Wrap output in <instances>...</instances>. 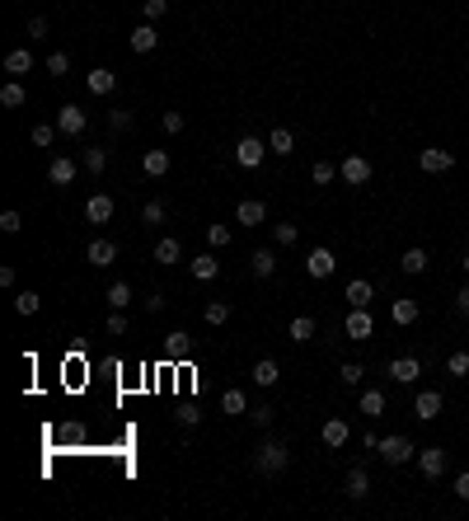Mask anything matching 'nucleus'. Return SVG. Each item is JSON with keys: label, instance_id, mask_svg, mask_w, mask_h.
I'll use <instances>...</instances> for the list:
<instances>
[{"label": "nucleus", "instance_id": "1", "mask_svg": "<svg viewBox=\"0 0 469 521\" xmlns=\"http://www.w3.org/2000/svg\"><path fill=\"white\" fill-rule=\"evenodd\" d=\"M254 465L263 470V475H282L291 465V451H287V442H277V437H268V442L254 451Z\"/></svg>", "mask_w": 469, "mask_h": 521}, {"label": "nucleus", "instance_id": "2", "mask_svg": "<svg viewBox=\"0 0 469 521\" xmlns=\"http://www.w3.org/2000/svg\"><path fill=\"white\" fill-rule=\"evenodd\" d=\"M413 455H418V446L408 442V437H380V460H385V465L399 470V465H408Z\"/></svg>", "mask_w": 469, "mask_h": 521}, {"label": "nucleus", "instance_id": "3", "mask_svg": "<svg viewBox=\"0 0 469 521\" xmlns=\"http://www.w3.org/2000/svg\"><path fill=\"white\" fill-rule=\"evenodd\" d=\"M268 155H272L268 141H258V136H244V141L234 146V165H244V170H258V165H263Z\"/></svg>", "mask_w": 469, "mask_h": 521}, {"label": "nucleus", "instance_id": "4", "mask_svg": "<svg viewBox=\"0 0 469 521\" xmlns=\"http://www.w3.org/2000/svg\"><path fill=\"white\" fill-rule=\"evenodd\" d=\"M347 339H352V343H366L371 339V334H376V319H371V310L366 306H352V310H347Z\"/></svg>", "mask_w": 469, "mask_h": 521}, {"label": "nucleus", "instance_id": "5", "mask_svg": "<svg viewBox=\"0 0 469 521\" xmlns=\"http://www.w3.org/2000/svg\"><path fill=\"white\" fill-rule=\"evenodd\" d=\"M385 376H390L394 386H413L418 376H423V362H418V357H394V362L385 366Z\"/></svg>", "mask_w": 469, "mask_h": 521}, {"label": "nucleus", "instance_id": "6", "mask_svg": "<svg viewBox=\"0 0 469 521\" xmlns=\"http://www.w3.org/2000/svg\"><path fill=\"white\" fill-rule=\"evenodd\" d=\"M85 127H90V118H85V108H80V103H66V108L56 113V132H66V136H80Z\"/></svg>", "mask_w": 469, "mask_h": 521}, {"label": "nucleus", "instance_id": "7", "mask_svg": "<svg viewBox=\"0 0 469 521\" xmlns=\"http://www.w3.org/2000/svg\"><path fill=\"white\" fill-rule=\"evenodd\" d=\"M418 165H423V174H446L450 165H455V150H441V146H427L423 155H418Z\"/></svg>", "mask_w": 469, "mask_h": 521}, {"label": "nucleus", "instance_id": "8", "mask_svg": "<svg viewBox=\"0 0 469 521\" xmlns=\"http://www.w3.org/2000/svg\"><path fill=\"white\" fill-rule=\"evenodd\" d=\"M338 174H343V183H352V188H361V183L371 179V160H366V155H347L343 165H338Z\"/></svg>", "mask_w": 469, "mask_h": 521}, {"label": "nucleus", "instance_id": "9", "mask_svg": "<svg viewBox=\"0 0 469 521\" xmlns=\"http://www.w3.org/2000/svg\"><path fill=\"white\" fill-rule=\"evenodd\" d=\"M113 212H118V202H113L108 193H94L90 202H85V221H90V226H103V221H113Z\"/></svg>", "mask_w": 469, "mask_h": 521}, {"label": "nucleus", "instance_id": "10", "mask_svg": "<svg viewBox=\"0 0 469 521\" xmlns=\"http://www.w3.org/2000/svg\"><path fill=\"white\" fill-rule=\"evenodd\" d=\"M418 470H423L427 479H441V475H446V451H441V446H427V451H418Z\"/></svg>", "mask_w": 469, "mask_h": 521}, {"label": "nucleus", "instance_id": "11", "mask_svg": "<svg viewBox=\"0 0 469 521\" xmlns=\"http://www.w3.org/2000/svg\"><path fill=\"white\" fill-rule=\"evenodd\" d=\"M334 268H338V259L329 249H314L310 259H305V272H310L314 282H324V277H334Z\"/></svg>", "mask_w": 469, "mask_h": 521}, {"label": "nucleus", "instance_id": "12", "mask_svg": "<svg viewBox=\"0 0 469 521\" xmlns=\"http://www.w3.org/2000/svg\"><path fill=\"white\" fill-rule=\"evenodd\" d=\"M80 174V165L71 155H52V165H47V179L52 183H61V188H71V179Z\"/></svg>", "mask_w": 469, "mask_h": 521}, {"label": "nucleus", "instance_id": "13", "mask_svg": "<svg viewBox=\"0 0 469 521\" xmlns=\"http://www.w3.org/2000/svg\"><path fill=\"white\" fill-rule=\"evenodd\" d=\"M234 221H239V226H263V221H268V207L258 202V197H244V202L234 207Z\"/></svg>", "mask_w": 469, "mask_h": 521}, {"label": "nucleus", "instance_id": "14", "mask_svg": "<svg viewBox=\"0 0 469 521\" xmlns=\"http://www.w3.org/2000/svg\"><path fill=\"white\" fill-rule=\"evenodd\" d=\"M127 43H132V52H136V57H145V52H155V47H160V33L150 29V24H136Z\"/></svg>", "mask_w": 469, "mask_h": 521}, {"label": "nucleus", "instance_id": "15", "mask_svg": "<svg viewBox=\"0 0 469 521\" xmlns=\"http://www.w3.org/2000/svg\"><path fill=\"white\" fill-rule=\"evenodd\" d=\"M85 259H90L94 268H108V263H118V244H113V239H90Z\"/></svg>", "mask_w": 469, "mask_h": 521}, {"label": "nucleus", "instance_id": "16", "mask_svg": "<svg viewBox=\"0 0 469 521\" xmlns=\"http://www.w3.org/2000/svg\"><path fill=\"white\" fill-rule=\"evenodd\" d=\"M413 413L423 423H432L436 413H441V390H418V399H413Z\"/></svg>", "mask_w": 469, "mask_h": 521}, {"label": "nucleus", "instance_id": "17", "mask_svg": "<svg viewBox=\"0 0 469 521\" xmlns=\"http://www.w3.org/2000/svg\"><path fill=\"white\" fill-rule=\"evenodd\" d=\"M85 90H90V94H99V99H103V94H113V90H118V76H113L108 66H99V71H90V76H85Z\"/></svg>", "mask_w": 469, "mask_h": 521}, {"label": "nucleus", "instance_id": "18", "mask_svg": "<svg viewBox=\"0 0 469 521\" xmlns=\"http://www.w3.org/2000/svg\"><path fill=\"white\" fill-rule=\"evenodd\" d=\"M319 437H324V446H329V451H338V446H347V437H352V428H347L343 418H329L324 428H319Z\"/></svg>", "mask_w": 469, "mask_h": 521}, {"label": "nucleus", "instance_id": "19", "mask_svg": "<svg viewBox=\"0 0 469 521\" xmlns=\"http://www.w3.org/2000/svg\"><path fill=\"white\" fill-rule=\"evenodd\" d=\"M169 165H174V160H169V150H145V155H141V170H145V179H165V174H169Z\"/></svg>", "mask_w": 469, "mask_h": 521}, {"label": "nucleus", "instance_id": "20", "mask_svg": "<svg viewBox=\"0 0 469 521\" xmlns=\"http://www.w3.org/2000/svg\"><path fill=\"white\" fill-rule=\"evenodd\" d=\"M29 71H34V52H29V47L5 52V76H29Z\"/></svg>", "mask_w": 469, "mask_h": 521}, {"label": "nucleus", "instance_id": "21", "mask_svg": "<svg viewBox=\"0 0 469 521\" xmlns=\"http://www.w3.org/2000/svg\"><path fill=\"white\" fill-rule=\"evenodd\" d=\"M343 296H347V306H366V310H371V296H376V287H371L366 277H352Z\"/></svg>", "mask_w": 469, "mask_h": 521}, {"label": "nucleus", "instance_id": "22", "mask_svg": "<svg viewBox=\"0 0 469 521\" xmlns=\"http://www.w3.org/2000/svg\"><path fill=\"white\" fill-rule=\"evenodd\" d=\"M268 150L272 155H291V150H296V132H291V127H272L268 132Z\"/></svg>", "mask_w": 469, "mask_h": 521}, {"label": "nucleus", "instance_id": "23", "mask_svg": "<svg viewBox=\"0 0 469 521\" xmlns=\"http://www.w3.org/2000/svg\"><path fill=\"white\" fill-rule=\"evenodd\" d=\"M390 319L394 324H418V301H408V296H399V301H390Z\"/></svg>", "mask_w": 469, "mask_h": 521}, {"label": "nucleus", "instance_id": "24", "mask_svg": "<svg viewBox=\"0 0 469 521\" xmlns=\"http://www.w3.org/2000/svg\"><path fill=\"white\" fill-rule=\"evenodd\" d=\"M282 381V371H277V362L272 357H263V362H254V386H263V390H272Z\"/></svg>", "mask_w": 469, "mask_h": 521}, {"label": "nucleus", "instance_id": "25", "mask_svg": "<svg viewBox=\"0 0 469 521\" xmlns=\"http://www.w3.org/2000/svg\"><path fill=\"white\" fill-rule=\"evenodd\" d=\"M188 268H192V277H197V282H212L216 272H221V263H216V254H197Z\"/></svg>", "mask_w": 469, "mask_h": 521}, {"label": "nucleus", "instance_id": "26", "mask_svg": "<svg viewBox=\"0 0 469 521\" xmlns=\"http://www.w3.org/2000/svg\"><path fill=\"white\" fill-rule=\"evenodd\" d=\"M361 413H366V418H380V413H385V390H376V386L361 390Z\"/></svg>", "mask_w": 469, "mask_h": 521}, {"label": "nucleus", "instance_id": "27", "mask_svg": "<svg viewBox=\"0 0 469 521\" xmlns=\"http://www.w3.org/2000/svg\"><path fill=\"white\" fill-rule=\"evenodd\" d=\"M249 268H254V277H272V272H277V254L272 249H254Z\"/></svg>", "mask_w": 469, "mask_h": 521}, {"label": "nucleus", "instance_id": "28", "mask_svg": "<svg viewBox=\"0 0 469 521\" xmlns=\"http://www.w3.org/2000/svg\"><path fill=\"white\" fill-rule=\"evenodd\" d=\"M366 493H371V479H366V470H361V465H357V470L347 475V498H352V502H361V498H366Z\"/></svg>", "mask_w": 469, "mask_h": 521}, {"label": "nucleus", "instance_id": "29", "mask_svg": "<svg viewBox=\"0 0 469 521\" xmlns=\"http://www.w3.org/2000/svg\"><path fill=\"white\" fill-rule=\"evenodd\" d=\"M399 268L408 272V277H418V272H427V249H403V259H399Z\"/></svg>", "mask_w": 469, "mask_h": 521}, {"label": "nucleus", "instance_id": "30", "mask_svg": "<svg viewBox=\"0 0 469 521\" xmlns=\"http://www.w3.org/2000/svg\"><path fill=\"white\" fill-rule=\"evenodd\" d=\"M0 103H5V108H24V103H29V94H24V85H19V80L0 85Z\"/></svg>", "mask_w": 469, "mask_h": 521}, {"label": "nucleus", "instance_id": "31", "mask_svg": "<svg viewBox=\"0 0 469 521\" xmlns=\"http://www.w3.org/2000/svg\"><path fill=\"white\" fill-rule=\"evenodd\" d=\"M221 408L230 413V418H239V413H249V399H244V390H225L221 395Z\"/></svg>", "mask_w": 469, "mask_h": 521}, {"label": "nucleus", "instance_id": "32", "mask_svg": "<svg viewBox=\"0 0 469 521\" xmlns=\"http://www.w3.org/2000/svg\"><path fill=\"white\" fill-rule=\"evenodd\" d=\"M103 301H108L113 310H127V306H132V287H127V282H113V287H108V296H103Z\"/></svg>", "mask_w": 469, "mask_h": 521}, {"label": "nucleus", "instance_id": "33", "mask_svg": "<svg viewBox=\"0 0 469 521\" xmlns=\"http://www.w3.org/2000/svg\"><path fill=\"white\" fill-rule=\"evenodd\" d=\"M314 339V319L310 315H296L291 319V343H310Z\"/></svg>", "mask_w": 469, "mask_h": 521}, {"label": "nucleus", "instance_id": "34", "mask_svg": "<svg viewBox=\"0 0 469 521\" xmlns=\"http://www.w3.org/2000/svg\"><path fill=\"white\" fill-rule=\"evenodd\" d=\"M179 259H183L179 239H160V244H155V263H179Z\"/></svg>", "mask_w": 469, "mask_h": 521}, {"label": "nucleus", "instance_id": "35", "mask_svg": "<svg viewBox=\"0 0 469 521\" xmlns=\"http://www.w3.org/2000/svg\"><path fill=\"white\" fill-rule=\"evenodd\" d=\"M202 319H207V324H225V319H230V306H225V301H207V306H202Z\"/></svg>", "mask_w": 469, "mask_h": 521}, {"label": "nucleus", "instance_id": "36", "mask_svg": "<svg viewBox=\"0 0 469 521\" xmlns=\"http://www.w3.org/2000/svg\"><path fill=\"white\" fill-rule=\"evenodd\" d=\"M29 136H34L38 150H47V146L56 141V123H34V132H29Z\"/></svg>", "mask_w": 469, "mask_h": 521}, {"label": "nucleus", "instance_id": "37", "mask_svg": "<svg viewBox=\"0 0 469 521\" xmlns=\"http://www.w3.org/2000/svg\"><path fill=\"white\" fill-rule=\"evenodd\" d=\"M80 165H85V170H90V174H103V165H108V150H103V146H90V150H85V160H80Z\"/></svg>", "mask_w": 469, "mask_h": 521}, {"label": "nucleus", "instance_id": "38", "mask_svg": "<svg viewBox=\"0 0 469 521\" xmlns=\"http://www.w3.org/2000/svg\"><path fill=\"white\" fill-rule=\"evenodd\" d=\"M38 306H43V296H38V292H19V296H14V310H19V315H38Z\"/></svg>", "mask_w": 469, "mask_h": 521}, {"label": "nucleus", "instance_id": "39", "mask_svg": "<svg viewBox=\"0 0 469 521\" xmlns=\"http://www.w3.org/2000/svg\"><path fill=\"white\" fill-rule=\"evenodd\" d=\"M310 179L319 183V188H324V183H334V179H338V170L329 165V160H314V165H310Z\"/></svg>", "mask_w": 469, "mask_h": 521}, {"label": "nucleus", "instance_id": "40", "mask_svg": "<svg viewBox=\"0 0 469 521\" xmlns=\"http://www.w3.org/2000/svg\"><path fill=\"white\" fill-rule=\"evenodd\" d=\"M132 123H136L132 108H113V113H108V127H113V132H132Z\"/></svg>", "mask_w": 469, "mask_h": 521}, {"label": "nucleus", "instance_id": "41", "mask_svg": "<svg viewBox=\"0 0 469 521\" xmlns=\"http://www.w3.org/2000/svg\"><path fill=\"white\" fill-rule=\"evenodd\" d=\"M165 216H169L165 202H145L141 207V221H145V226H165Z\"/></svg>", "mask_w": 469, "mask_h": 521}, {"label": "nucleus", "instance_id": "42", "mask_svg": "<svg viewBox=\"0 0 469 521\" xmlns=\"http://www.w3.org/2000/svg\"><path fill=\"white\" fill-rule=\"evenodd\" d=\"M207 244H212V249H225V244H230V226H221V221L207 226Z\"/></svg>", "mask_w": 469, "mask_h": 521}, {"label": "nucleus", "instance_id": "43", "mask_svg": "<svg viewBox=\"0 0 469 521\" xmlns=\"http://www.w3.org/2000/svg\"><path fill=\"white\" fill-rule=\"evenodd\" d=\"M272 239H277V244H296V239H301V226L282 221V226H272Z\"/></svg>", "mask_w": 469, "mask_h": 521}, {"label": "nucleus", "instance_id": "44", "mask_svg": "<svg viewBox=\"0 0 469 521\" xmlns=\"http://www.w3.org/2000/svg\"><path fill=\"white\" fill-rule=\"evenodd\" d=\"M446 376H469V352H450L446 357Z\"/></svg>", "mask_w": 469, "mask_h": 521}, {"label": "nucleus", "instance_id": "45", "mask_svg": "<svg viewBox=\"0 0 469 521\" xmlns=\"http://www.w3.org/2000/svg\"><path fill=\"white\" fill-rule=\"evenodd\" d=\"M165 348H169V357H188V352H192V343H188V334H169V343H165Z\"/></svg>", "mask_w": 469, "mask_h": 521}, {"label": "nucleus", "instance_id": "46", "mask_svg": "<svg viewBox=\"0 0 469 521\" xmlns=\"http://www.w3.org/2000/svg\"><path fill=\"white\" fill-rule=\"evenodd\" d=\"M141 14H145L150 24H155V19H165V14H169V0H141Z\"/></svg>", "mask_w": 469, "mask_h": 521}, {"label": "nucleus", "instance_id": "47", "mask_svg": "<svg viewBox=\"0 0 469 521\" xmlns=\"http://www.w3.org/2000/svg\"><path fill=\"white\" fill-rule=\"evenodd\" d=\"M338 381H343V386H361V381H366V371H361L357 362H343V371H338Z\"/></svg>", "mask_w": 469, "mask_h": 521}, {"label": "nucleus", "instance_id": "48", "mask_svg": "<svg viewBox=\"0 0 469 521\" xmlns=\"http://www.w3.org/2000/svg\"><path fill=\"white\" fill-rule=\"evenodd\" d=\"M19 226H24V216L14 212V207H10V212H0V230H5V235H19Z\"/></svg>", "mask_w": 469, "mask_h": 521}, {"label": "nucleus", "instance_id": "49", "mask_svg": "<svg viewBox=\"0 0 469 521\" xmlns=\"http://www.w3.org/2000/svg\"><path fill=\"white\" fill-rule=\"evenodd\" d=\"M47 71H52V76H66L71 71V52H52V57H47Z\"/></svg>", "mask_w": 469, "mask_h": 521}, {"label": "nucleus", "instance_id": "50", "mask_svg": "<svg viewBox=\"0 0 469 521\" xmlns=\"http://www.w3.org/2000/svg\"><path fill=\"white\" fill-rule=\"evenodd\" d=\"M249 418H254L258 428H268V423L277 418V408H272V404H254V413H249Z\"/></svg>", "mask_w": 469, "mask_h": 521}, {"label": "nucleus", "instance_id": "51", "mask_svg": "<svg viewBox=\"0 0 469 521\" xmlns=\"http://www.w3.org/2000/svg\"><path fill=\"white\" fill-rule=\"evenodd\" d=\"M183 123H188L183 113H165V118H160V127H165L169 136H179V132H183Z\"/></svg>", "mask_w": 469, "mask_h": 521}, {"label": "nucleus", "instance_id": "52", "mask_svg": "<svg viewBox=\"0 0 469 521\" xmlns=\"http://www.w3.org/2000/svg\"><path fill=\"white\" fill-rule=\"evenodd\" d=\"M179 423H183V428H197V423H202V408L197 404H183L179 408Z\"/></svg>", "mask_w": 469, "mask_h": 521}, {"label": "nucleus", "instance_id": "53", "mask_svg": "<svg viewBox=\"0 0 469 521\" xmlns=\"http://www.w3.org/2000/svg\"><path fill=\"white\" fill-rule=\"evenodd\" d=\"M108 334H113V339H123V334H127V315H123V310H113V315H108Z\"/></svg>", "mask_w": 469, "mask_h": 521}, {"label": "nucleus", "instance_id": "54", "mask_svg": "<svg viewBox=\"0 0 469 521\" xmlns=\"http://www.w3.org/2000/svg\"><path fill=\"white\" fill-rule=\"evenodd\" d=\"M29 38H47V19H43V14H34V19H29Z\"/></svg>", "mask_w": 469, "mask_h": 521}, {"label": "nucleus", "instance_id": "55", "mask_svg": "<svg viewBox=\"0 0 469 521\" xmlns=\"http://www.w3.org/2000/svg\"><path fill=\"white\" fill-rule=\"evenodd\" d=\"M165 306H169V301H165V296H160V292H155V296H145V310H150V315H160V310H165Z\"/></svg>", "mask_w": 469, "mask_h": 521}, {"label": "nucleus", "instance_id": "56", "mask_svg": "<svg viewBox=\"0 0 469 521\" xmlns=\"http://www.w3.org/2000/svg\"><path fill=\"white\" fill-rule=\"evenodd\" d=\"M455 498L469 502V470H465V475H455Z\"/></svg>", "mask_w": 469, "mask_h": 521}, {"label": "nucleus", "instance_id": "57", "mask_svg": "<svg viewBox=\"0 0 469 521\" xmlns=\"http://www.w3.org/2000/svg\"><path fill=\"white\" fill-rule=\"evenodd\" d=\"M455 310H460V315H469V287H460V292H455Z\"/></svg>", "mask_w": 469, "mask_h": 521}, {"label": "nucleus", "instance_id": "58", "mask_svg": "<svg viewBox=\"0 0 469 521\" xmlns=\"http://www.w3.org/2000/svg\"><path fill=\"white\" fill-rule=\"evenodd\" d=\"M460 268H465V272H469V254H465V259H460Z\"/></svg>", "mask_w": 469, "mask_h": 521}]
</instances>
